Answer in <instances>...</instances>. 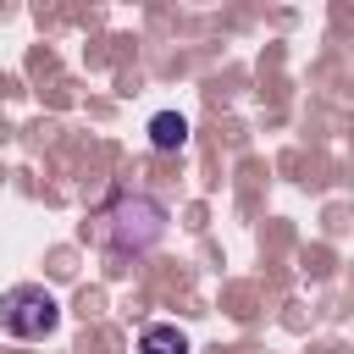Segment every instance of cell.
<instances>
[{"mask_svg": "<svg viewBox=\"0 0 354 354\" xmlns=\"http://www.w3.org/2000/svg\"><path fill=\"white\" fill-rule=\"evenodd\" d=\"M61 326V299L44 282H17L0 293V332L17 343H39Z\"/></svg>", "mask_w": 354, "mask_h": 354, "instance_id": "cell-1", "label": "cell"}, {"mask_svg": "<svg viewBox=\"0 0 354 354\" xmlns=\"http://www.w3.org/2000/svg\"><path fill=\"white\" fill-rule=\"evenodd\" d=\"M138 354H188V337L171 326V321H149L138 332Z\"/></svg>", "mask_w": 354, "mask_h": 354, "instance_id": "cell-2", "label": "cell"}, {"mask_svg": "<svg viewBox=\"0 0 354 354\" xmlns=\"http://www.w3.org/2000/svg\"><path fill=\"white\" fill-rule=\"evenodd\" d=\"M149 138H155V149H177V144L188 138V122H183V116H155V122H149Z\"/></svg>", "mask_w": 354, "mask_h": 354, "instance_id": "cell-3", "label": "cell"}]
</instances>
